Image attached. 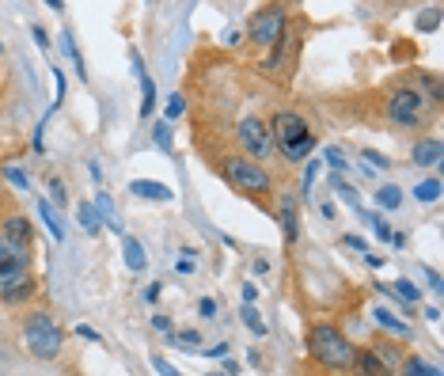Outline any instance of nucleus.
I'll return each instance as SVG.
<instances>
[{"mask_svg":"<svg viewBox=\"0 0 444 376\" xmlns=\"http://www.w3.org/2000/svg\"><path fill=\"white\" fill-rule=\"evenodd\" d=\"M270 137H273V148H281V156H285L289 164H304L319 145L311 126L304 122L300 114H293V110H278V114H273Z\"/></svg>","mask_w":444,"mask_h":376,"instance_id":"1","label":"nucleus"},{"mask_svg":"<svg viewBox=\"0 0 444 376\" xmlns=\"http://www.w3.org/2000/svg\"><path fill=\"white\" fill-rule=\"evenodd\" d=\"M308 354H311V361H316V365H323V369L345 373V369H353L357 350H353V342L345 339L334 323H316L308 331Z\"/></svg>","mask_w":444,"mask_h":376,"instance_id":"2","label":"nucleus"},{"mask_svg":"<svg viewBox=\"0 0 444 376\" xmlns=\"http://www.w3.org/2000/svg\"><path fill=\"white\" fill-rule=\"evenodd\" d=\"M23 342H27V350L35 357L53 361L65 346V334H61L58 319H53L50 311H31V316L23 319Z\"/></svg>","mask_w":444,"mask_h":376,"instance_id":"3","label":"nucleus"},{"mask_svg":"<svg viewBox=\"0 0 444 376\" xmlns=\"http://www.w3.org/2000/svg\"><path fill=\"white\" fill-rule=\"evenodd\" d=\"M433 107L425 103V95L418 87H395L387 99V122L402 126V130H422L429 122Z\"/></svg>","mask_w":444,"mask_h":376,"instance_id":"4","label":"nucleus"},{"mask_svg":"<svg viewBox=\"0 0 444 376\" xmlns=\"http://www.w3.org/2000/svg\"><path fill=\"white\" fill-rule=\"evenodd\" d=\"M224 179H228L236 190H244L247 198H266L273 190L270 171H266L262 164H255V160H247V156L224 160Z\"/></svg>","mask_w":444,"mask_h":376,"instance_id":"5","label":"nucleus"},{"mask_svg":"<svg viewBox=\"0 0 444 376\" xmlns=\"http://www.w3.org/2000/svg\"><path fill=\"white\" fill-rule=\"evenodd\" d=\"M285 23H289L285 8H281V4H266V8H258V12L251 15L247 38H251L255 46H273L281 35H285Z\"/></svg>","mask_w":444,"mask_h":376,"instance_id":"6","label":"nucleus"},{"mask_svg":"<svg viewBox=\"0 0 444 376\" xmlns=\"http://www.w3.org/2000/svg\"><path fill=\"white\" fill-rule=\"evenodd\" d=\"M236 137H239V145H244L247 160H255V164H262V160L273 156V137H270V126H266L262 118H255V114L244 118Z\"/></svg>","mask_w":444,"mask_h":376,"instance_id":"7","label":"nucleus"},{"mask_svg":"<svg viewBox=\"0 0 444 376\" xmlns=\"http://www.w3.org/2000/svg\"><path fill=\"white\" fill-rule=\"evenodd\" d=\"M27 266H31L27 255L15 251V247H8L4 239H0V293H4L8 285L23 282V277H27Z\"/></svg>","mask_w":444,"mask_h":376,"instance_id":"8","label":"nucleus"},{"mask_svg":"<svg viewBox=\"0 0 444 376\" xmlns=\"http://www.w3.org/2000/svg\"><path fill=\"white\" fill-rule=\"evenodd\" d=\"M0 239H4L8 247H15V251L27 255V251H31V239H35V228H31V221H27V217L12 213V217L4 221V228H0Z\"/></svg>","mask_w":444,"mask_h":376,"instance_id":"9","label":"nucleus"},{"mask_svg":"<svg viewBox=\"0 0 444 376\" xmlns=\"http://www.w3.org/2000/svg\"><path fill=\"white\" fill-rule=\"evenodd\" d=\"M278 225H281V232H285L289 247L300 239V210H296V194H278Z\"/></svg>","mask_w":444,"mask_h":376,"instance_id":"10","label":"nucleus"},{"mask_svg":"<svg viewBox=\"0 0 444 376\" xmlns=\"http://www.w3.org/2000/svg\"><path fill=\"white\" fill-rule=\"evenodd\" d=\"M441 156H444V145H441L437 137H422L414 145V152H410V160H414L418 167H437Z\"/></svg>","mask_w":444,"mask_h":376,"instance_id":"11","label":"nucleus"},{"mask_svg":"<svg viewBox=\"0 0 444 376\" xmlns=\"http://www.w3.org/2000/svg\"><path fill=\"white\" fill-rule=\"evenodd\" d=\"M353 369H357V376H395V373L380 361V357H376L373 346L357 350V357H353Z\"/></svg>","mask_w":444,"mask_h":376,"instance_id":"12","label":"nucleus"},{"mask_svg":"<svg viewBox=\"0 0 444 376\" xmlns=\"http://www.w3.org/2000/svg\"><path fill=\"white\" fill-rule=\"evenodd\" d=\"M129 194L133 198H148V202H171V190L164 187V182H156V179H133L129 182Z\"/></svg>","mask_w":444,"mask_h":376,"instance_id":"13","label":"nucleus"},{"mask_svg":"<svg viewBox=\"0 0 444 376\" xmlns=\"http://www.w3.org/2000/svg\"><path fill=\"white\" fill-rule=\"evenodd\" d=\"M133 69H137V76H141V118H148L152 110H156V87H152V76L144 73V65H141L137 53H133Z\"/></svg>","mask_w":444,"mask_h":376,"instance_id":"14","label":"nucleus"},{"mask_svg":"<svg viewBox=\"0 0 444 376\" xmlns=\"http://www.w3.org/2000/svg\"><path fill=\"white\" fill-rule=\"evenodd\" d=\"M122 255H126V266H129V270H144V266H148L144 243H141V239H133V236L122 239Z\"/></svg>","mask_w":444,"mask_h":376,"instance_id":"15","label":"nucleus"},{"mask_svg":"<svg viewBox=\"0 0 444 376\" xmlns=\"http://www.w3.org/2000/svg\"><path fill=\"white\" fill-rule=\"evenodd\" d=\"M399 373H402V376H441L437 365H429L425 357H418V354L402 357V361H399Z\"/></svg>","mask_w":444,"mask_h":376,"instance_id":"16","label":"nucleus"},{"mask_svg":"<svg viewBox=\"0 0 444 376\" xmlns=\"http://www.w3.org/2000/svg\"><path fill=\"white\" fill-rule=\"evenodd\" d=\"M35 289H38V285L31 282V277H23V282L8 285V289L0 293V300H4V304H27L31 297H35Z\"/></svg>","mask_w":444,"mask_h":376,"instance_id":"17","label":"nucleus"},{"mask_svg":"<svg viewBox=\"0 0 444 376\" xmlns=\"http://www.w3.org/2000/svg\"><path fill=\"white\" fill-rule=\"evenodd\" d=\"M373 316H376V323H380L384 331H395V334H402V339H407V334H410V323H402V319L395 316L391 308H376Z\"/></svg>","mask_w":444,"mask_h":376,"instance_id":"18","label":"nucleus"},{"mask_svg":"<svg viewBox=\"0 0 444 376\" xmlns=\"http://www.w3.org/2000/svg\"><path fill=\"white\" fill-rule=\"evenodd\" d=\"M167 342H171L175 350H190V354H198V350H201V334L198 331H171V334H167Z\"/></svg>","mask_w":444,"mask_h":376,"instance_id":"19","label":"nucleus"},{"mask_svg":"<svg viewBox=\"0 0 444 376\" xmlns=\"http://www.w3.org/2000/svg\"><path fill=\"white\" fill-rule=\"evenodd\" d=\"M376 205H380V210H387V213L399 210V205H402V190L395 187V182H387V187L376 190Z\"/></svg>","mask_w":444,"mask_h":376,"instance_id":"20","label":"nucleus"},{"mask_svg":"<svg viewBox=\"0 0 444 376\" xmlns=\"http://www.w3.org/2000/svg\"><path fill=\"white\" fill-rule=\"evenodd\" d=\"M76 217H80V225H84L87 232H92V236H99V232H103V221H99V210H95V205H92V202H84V205H80V210H76Z\"/></svg>","mask_w":444,"mask_h":376,"instance_id":"21","label":"nucleus"},{"mask_svg":"<svg viewBox=\"0 0 444 376\" xmlns=\"http://www.w3.org/2000/svg\"><path fill=\"white\" fill-rule=\"evenodd\" d=\"M418 80H422L425 95H429V107H441V103H444V92H441V76H437V73H418Z\"/></svg>","mask_w":444,"mask_h":376,"instance_id":"22","label":"nucleus"},{"mask_svg":"<svg viewBox=\"0 0 444 376\" xmlns=\"http://www.w3.org/2000/svg\"><path fill=\"white\" fill-rule=\"evenodd\" d=\"M38 213H42V221H46V228H50V236H53V239H58V243H61V239H65V228H61L58 213H53V205L46 202V198H42V202H38Z\"/></svg>","mask_w":444,"mask_h":376,"instance_id":"23","label":"nucleus"},{"mask_svg":"<svg viewBox=\"0 0 444 376\" xmlns=\"http://www.w3.org/2000/svg\"><path fill=\"white\" fill-rule=\"evenodd\" d=\"M414 198H418V202H425V205L437 202V198H441V179H422L414 187Z\"/></svg>","mask_w":444,"mask_h":376,"instance_id":"24","label":"nucleus"},{"mask_svg":"<svg viewBox=\"0 0 444 376\" xmlns=\"http://www.w3.org/2000/svg\"><path fill=\"white\" fill-rule=\"evenodd\" d=\"M391 289H395V293H399V297H402V300H410V304H418V300H422V289H418V285H414V282H407V277H399V282H395V285H391Z\"/></svg>","mask_w":444,"mask_h":376,"instance_id":"25","label":"nucleus"},{"mask_svg":"<svg viewBox=\"0 0 444 376\" xmlns=\"http://www.w3.org/2000/svg\"><path fill=\"white\" fill-rule=\"evenodd\" d=\"M239 319H244V323L251 327V331L258 334V339H262V334H266V323H262V319H258V311L251 308V304H244V308H239Z\"/></svg>","mask_w":444,"mask_h":376,"instance_id":"26","label":"nucleus"},{"mask_svg":"<svg viewBox=\"0 0 444 376\" xmlns=\"http://www.w3.org/2000/svg\"><path fill=\"white\" fill-rule=\"evenodd\" d=\"M167 122H175V118H182V114H187V99H182V95L179 92H171V95H167Z\"/></svg>","mask_w":444,"mask_h":376,"instance_id":"27","label":"nucleus"},{"mask_svg":"<svg viewBox=\"0 0 444 376\" xmlns=\"http://www.w3.org/2000/svg\"><path fill=\"white\" fill-rule=\"evenodd\" d=\"M323 160H327V164H330V167H334V171H338V175H342V171H350V164H345V156H342V148H334V145H327V148H323Z\"/></svg>","mask_w":444,"mask_h":376,"instance_id":"28","label":"nucleus"},{"mask_svg":"<svg viewBox=\"0 0 444 376\" xmlns=\"http://www.w3.org/2000/svg\"><path fill=\"white\" fill-rule=\"evenodd\" d=\"M0 171H4V179L12 182V187H19V190H31V179H27V175H23V171H19V167H15V164H4V167H0Z\"/></svg>","mask_w":444,"mask_h":376,"instance_id":"29","label":"nucleus"},{"mask_svg":"<svg viewBox=\"0 0 444 376\" xmlns=\"http://www.w3.org/2000/svg\"><path fill=\"white\" fill-rule=\"evenodd\" d=\"M361 160H368L373 167H391V156H384V152H376V148H361Z\"/></svg>","mask_w":444,"mask_h":376,"instance_id":"30","label":"nucleus"},{"mask_svg":"<svg viewBox=\"0 0 444 376\" xmlns=\"http://www.w3.org/2000/svg\"><path fill=\"white\" fill-rule=\"evenodd\" d=\"M152 369H156L160 376H182L171 361H167V357H160V354H152Z\"/></svg>","mask_w":444,"mask_h":376,"instance_id":"31","label":"nucleus"},{"mask_svg":"<svg viewBox=\"0 0 444 376\" xmlns=\"http://www.w3.org/2000/svg\"><path fill=\"white\" fill-rule=\"evenodd\" d=\"M330 182H334V190H338V194H342V198H345V202H350V205H353V210H357V198H361V194H357V190H353V187H345V182H342V179H338V175H334V179H330Z\"/></svg>","mask_w":444,"mask_h":376,"instance_id":"32","label":"nucleus"},{"mask_svg":"<svg viewBox=\"0 0 444 376\" xmlns=\"http://www.w3.org/2000/svg\"><path fill=\"white\" fill-rule=\"evenodd\" d=\"M152 137H156L160 152H171V130H167V122H160V126H156V133H152Z\"/></svg>","mask_w":444,"mask_h":376,"instance_id":"33","label":"nucleus"},{"mask_svg":"<svg viewBox=\"0 0 444 376\" xmlns=\"http://www.w3.org/2000/svg\"><path fill=\"white\" fill-rule=\"evenodd\" d=\"M198 316H201V319H213V316H216V300L201 297V300H198Z\"/></svg>","mask_w":444,"mask_h":376,"instance_id":"34","label":"nucleus"},{"mask_svg":"<svg viewBox=\"0 0 444 376\" xmlns=\"http://www.w3.org/2000/svg\"><path fill=\"white\" fill-rule=\"evenodd\" d=\"M50 194H53V205H65V179H50Z\"/></svg>","mask_w":444,"mask_h":376,"instance_id":"35","label":"nucleus"},{"mask_svg":"<svg viewBox=\"0 0 444 376\" xmlns=\"http://www.w3.org/2000/svg\"><path fill=\"white\" fill-rule=\"evenodd\" d=\"M345 247H353V251H368V243H365V236H357V232H350V236L342 239Z\"/></svg>","mask_w":444,"mask_h":376,"instance_id":"36","label":"nucleus"},{"mask_svg":"<svg viewBox=\"0 0 444 376\" xmlns=\"http://www.w3.org/2000/svg\"><path fill=\"white\" fill-rule=\"evenodd\" d=\"M368 221H373V228H376V236H380V239H391V236H395L387 221H380V217H368Z\"/></svg>","mask_w":444,"mask_h":376,"instance_id":"37","label":"nucleus"},{"mask_svg":"<svg viewBox=\"0 0 444 376\" xmlns=\"http://www.w3.org/2000/svg\"><path fill=\"white\" fill-rule=\"evenodd\" d=\"M316 171H319V164L311 160V164L304 167V187H300V190H311V182H316Z\"/></svg>","mask_w":444,"mask_h":376,"instance_id":"38","label":"nucleus"},{"mask_svg":"<svg viewBox=\"0 0 444 376\" xmlns=\"http://www.w3.org/2000/svg\"><path fill=\"white\" fill-rule=\"evenodd\" d=\"M152 327H156L160 334H171V319L167 316H152Z\"/></svg>","mask_w":444,"mask_h":376,"instance_id":"39","label":"nucleus"},{"mask_svg":"<svg viewBox=\"0 0 444 376\" xmlns=\"http://www.w3.org/2000/svg\"><path fill=\"white\" fill-rule=\"evenodd\" d=\"M76 334H80V339H87V342H99V331H95V327H87V323H80Z\"/></svg>","mask_w":444,"mask_h":376,"instance_id":"40","label":"nucleus"},{"mask_svg":"<svg viewBox=\"0 0 444 376\" xmlns=\"http://www.w3.org/2000/svg\"><path fill=\"white\" fill-rule=\"evenodd\" d=\"M255 297H258V285L255 282H244V304H255Z\"/></svg>","mask_w":444,"mask_h":376,"instance_id":"41","label":"nucleus"},{"mask_svg":"<svg viewBox=\"0 0 444 376\" xmlns=\"http://www.w3.org/2000/svg\"><path fill=\"white\" fill-rule=\"evenodd\" d=\"M255 277H262V274H270V259H255Z\"/></svg>","mask_w":444,"mask_h":376,"instance_id":"42","label":"nucleus"},{"mask_svg":"<svg viewBox=\"0 0 444 376\" xmlns=\"http://www.w3.org/2000/svg\"><path fill=\"white\" fill-rule=\"evenodd\" d=\"M160 289H164V285H148V289H144V300L156 304V300H160Z\"/></svg>","mask_w":444,"mask_h":376,"instance_id":"43","label":"nucleus"},{"mask_svg":"<svg viewBox=\"0 0 444 376\" xmlns=\"http://www.w3.org/2000/svg\"><path fill=\"white\" fill-rule=\"evenodd\" d=\"M228 342H221V346H213V350H205V354H213V357H228Z\"/></svg>","mask_w":444,"mask_h":376,"instance_id":"44","label":"nucleus"},{"mask_svg":"<svg viewBox=\"0 0 444 376\" xmlns=\"http://www.w3.org/2000/svg\"><path fill=\"white\" fill-rule=\"evenodd\" d=\"M425 274H429V285H433V289L441 293V274H437V270H425Z\"/></svg>","mask_w":444,"mask_h":376,"instance_id":"45","label":"nucleus"},{"mask_svg":"<svg viewBox=\"0 0 444 376\" xmlns=\"http://www.w3.org/2000/svg\"><path fill=\"white\" fill-rule=\"evenodd\" d=\"M35 42H38V46H50V38H46L42 27H35Z\"/></svg>","mask_w":444,"mask_h":376,"instance_id":"46","label":"nucleus"},{"mask_svg":"<svg viewBox=\"0 0 444 376\" xmlns=\"http://www.w3.org/2000/svg\"><path fill=\"white\" fill-rule=\"evenodd\" d=\"M205 376H224V373H205Z\"/></svg>","mask_w":444,"mask_h":376,"instance_id":"47","label":"nucleus"},{"mask_svg":"<svg viewBox=\"0 0 444 376\" xmlns=\"http://www.w3.org/2000/svg\"><path fill=\"white\" fill-rule=\"evenodd\" d=\"M0 53H4V46H0Z\"/></svg>","mask_w":444,"mask_h":376,"instance_id":"48","label":"nucleus"}]
</instances>
